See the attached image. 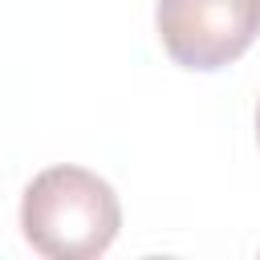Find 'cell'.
<instances>
[{
  "label": "cell",
  "instance_id": "cell-3",
  "mask_svg": "<svg viewBox=\"0 0 260 260\" xmlns=\"http://www.w3.org/2000/svg\"><path fill=\"white\" fill-rule=\"evenodd\" d=\"M256 138H260V106H256Z\"/></svg>",
  "mask_w": 260,
  "mask_h": 260
},
{
  "label": "cell",
  "instance_id": "cell-1",
  "mask_svg": "<svg viewBox=\"0 0 260 260\" xmlns=\"http://www.w3.org/2000/svg\"><path fill=\"white\" fill-rule=\"evenodd\" d=\"M20 228L49 260H93L114 244L122 207L102 175L85 167H49L24 187Z\"/></svg>",
  "mask_w": 260,
  "mask_h": 260
},
{
  "label": "cell",
  "instance_id": "cell-2",
  "mask_svg": "<svg viewBox=\"0 0 260 260\" xmlns=\"http://www.w3.org/2000/svg\"><path fill=\"white\" fill-rule=\"evenodd\" d=\"M158 41L183 69H223L260 37V0H158Z\"/></svg>",
  "mask_w": 260,
  "mask_h": 260
}]
</instances>
